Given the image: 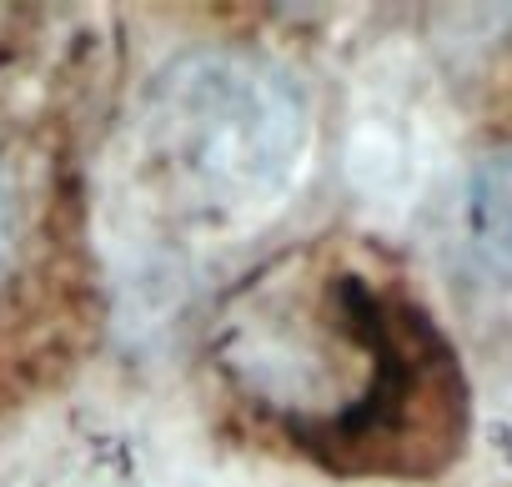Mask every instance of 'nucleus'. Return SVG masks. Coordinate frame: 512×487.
Masks as SVG:
<instances>
[{"label":"nucleus","instance_id":"nucleus-1","mask_svg":"<svg viewBox=\"0 0 512 487\" xmlns=\"http://www.w3.org/2000/svg\"><path fill=\"white\" fill-rule=\"evenodd\" d=\"M226 402L342 477H437L472 422L462 362L417 292L347 241L256 267L206 332Z\"/></svg>","mask_w":512,"mask_h":487},{"label":"nucleus","instance_id":"nucleus-2","mask_svg":"<svg viewBox=\"0 0 512 487\" xmlns=\"http://www.w3.org/2000/svg\"><path fill=\"white\" fill-rule=\"evenodd\" d=\"M146 176L181 226L226 231L256 221L307 146L297 86L256 56H181L146 96Z\"/></svg>","mask_w":512,"mask_h":487},{"label":"nucleus","instance_id":"nucleus-3","mask_svg":"<svg viewBox=\"0 0 512 487\" xmlns=\"http://www.w3.org/2000/svg\"><path fill=\"white\" fill-rule=\"evenodd\" d=\"M467 236H472L482 267L512 292V151H497L472 171Z\"/></svg>","mask_w":512,"mask_h":487},{"label":"nucleus","instance_id":"nucleus-4","mask_svg":"<svg viewBox=\"0 0 512 487\" xmlns=\"http://www.w3.org/2000/svg\"><path fill=\"white\" fill-rule=\"evenodd\" d=\"M16 221H21V196H16V176L0 166V277L11 267L16 252Z\"/></svg>","mask_w":512,"mask_h":487}]
</instances>
